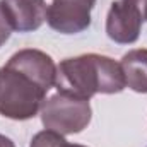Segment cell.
<instances>
[{
    "instance_id": "52a82bcc",
    "label": "cell",
    "mask_w": 147,
    "mask_h": 147,
    "mask_svg": "<svg viewBox=\"0 0 147 147\" xmlns=\"http://www.w3.org/2000/svg\"><path fill=\"white\" fill-rule=\"evenodd\" d=\"M121 72L125 86L135 92L147 94V50L135 48L121 57Z\"/></svg>"
},
{
    "instance_id": "9c48e42d",
    "label": "cell",
    "mask_w": 147,
    "mask_h": 147,
    "mask_svg": "<svg viewBox=\"0 0 147 147\" xmlns=\"http://www.w3.org/2000/svg\"><path fill=\"white\" fill-rule=\"evenodd\" d=\"M12 26H10V22H9V19H7V16H5V12H3V9H2V5H0V48L9 41V38L12 34Z\"/></svg>"
},
{
    "instance_id": "8992f818",
    "label": "cell",
    "mask_w": 147,
    "mask_h": 147,
    "mask_svg": "<svg viewBox=\"0 0 147 147\" xmlns=\"http://www.w3.org/2000/svg\"><path fill=\"white\" fill-rule=\"evenodd\" d=\"M0 5L17 33H33L46 21V2L45 0H0Z\"/></svg>"
},
{
    "instance_id": "277c9868",
    "label": "cell",
    "mask_w": 147,
    "mask_h": 147,
    "mask_svg": "<svg viewBox=\"0 0 147 147\" xmlns=\"http://www.w3.org/2000/svg\"><path fill=\"white\" fill-rule=\"evenodd\" d=\"M147 21V0H115L106 16V34L118 45H132Z\"/></svg>"
},
{
    "instance_id": "7a4b0ae2",
    "label": "cell",
    "mask_w": 147,
    "mask_h": 147,
    "mask_svg": "<svg viewBox=\"0 0 147 147\" xmlns=\"http://www.w3.org/2000/svg\"><path fill=\"white\" fill-rule=\"evenodd\" d=\"M55 87L58 92L91 99L94 94H118L127 86L118 62L105 55L86 53L57 65Z\"/></svg>"
},
{
    "instance_id": "3957f363",
    "label": "cell",
    "mask_w": 147,
    "mask_h": 147,
    "mask_svg": "<svg viewBox=\"0 0 147 147\" xmlns=\"http://www.w3.org/2000/svg\"><path fill=\"white\" fill-rule=\"evenodd\" d=\"M39 115L45 128L60 135H74L87 128L92 118V108L89 99L57 92L45 99Z\"/></svg>"
},
{
    "instance_id": "ba28073f",
    "label": "cell",
    "mask_w": 147,
    "mask_h": 147,
    "mask_svg": "<svg viewBox=\"0 0 147 147\" xmlns=\"http://www.w3.org/2000/svg\"><path fill=\"white\" fill-rule=\"evenodd\" d=\"M29 147H87L80 146V144H70L65 140V135H60L53 130H41L31 139Z\"/></svg>"
},
{
    "instance_id": "5b68a950",
    "label": "cell",
    "mask_w": 147,
    "mask_h": 147,
    "mask_svg": "<svg viewBox=\"0 0 147 147\" xmlns=\"http://www.w3.org/2000/svg\"><path fill=\"white\" fill-rule=\"evenodd\" d=\"M96 0H53L46 12L48 26L62 34H77L91 26Z\"/></svg>"
},
{
    "instance_id": "6da1fadb",
    "label": "cell",
    "mask_w": 147,
    "mask_h": 147,
    "mask_svg": "<svg viewBox=\"0 0 147 147\" xmlns=\"http://www.w3.org/2000/svg\"><path fill=\"white\" fill-rule=\"evenodd\" d=\"M55 79L57 65L48 53L36 48L16 51L0 69V115L17 121L34 118Z\"/></svg>"
},
{
    "instance_id": "30bf717a",
    "label": "cell",
    "mask_w": 147,
    "mask_h": 147,
    "mask_svg": "<svg viewBox=\"0 0 147 147\" xmlns=\"http://www.w3.org/2000/svg\"><path fill=\"white\" fill-rule=\"evenodd\" d=\"M0 147H16V144H14L9 137H5V135L0 134Z\"/></svg>"
}]
</instances>
